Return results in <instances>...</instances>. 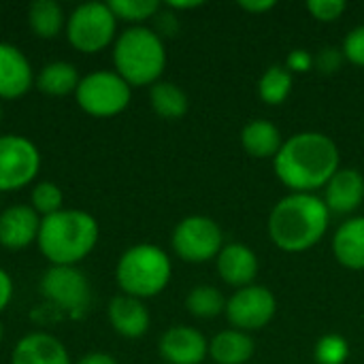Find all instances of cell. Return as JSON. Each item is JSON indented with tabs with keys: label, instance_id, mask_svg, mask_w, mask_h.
<instances>
[{
	"label": "cell",
	"instance_id": "1",
	"mask_svg": "<svg viewBox=\"0 0 364 364\" xmlns=\"http://www.w3.org/2000/svg\"><path fill=\"white\" fill-rule=\"evenodd\" d=\"M339 147L328 134L305 130L284 141L273 158V168L277 179L292 192L316 194L339 171Z\"/></svg>",
	"mask_w": 364,
	"mask_h": 364
},
{
	"label": "cell",
	"instance_id": "2",
	"mask_svg": "<svg viewBox=\"0 0 364 364\" xmlns=\"http://www.w3.org/2000/svg\"><path fill=\"white\" fill-rule=\"evenodd\" d=\"M331 211L316 194L290 192L269 213V237L288 254L307 252L328 232Z\"/></svg>",
	"mask_w": 364,
	"mask_h": 364
},
{
	"label": "cell",
	"instance_id": "3",
	"mask_svg": "<svg viewBox=\"0 0 364 364\" xmlns=\"http://www.w3.org/2000/svg\"><path fill=\"white\" fill-rule=\"evenodd\" d=\"M100 226L83 209H62L41 218L38 250L53 267H75L98 243Z\"/></svg>",
	"mask_w": 364,
	"mask_h": 364
},
{
	"label": "cell",
	"instance_id": "4",
	"mask_svg": "<svg viewBox=\"0 0 364 364\" xmlns=\"http://www.w3.org/2000/svg\"><path fill=\"white\" fill-rule=\"evenodd\" d=\"M113 64L130 87L158 83L166 66L162 36L147 26L126 28L113 43Z\"/></svg>",
	"mask_w": 364,
	"mask_h": 364
},
{
	"label": "cell",
	"instance_id": "5",
	"mask_svg": "<svg viewBox=\"0 0 364 364\" xmlns=\"http://www.w3.org/2000/svg\"><path fill=\"white\" fill-rule=\"evenodd\" d=\"M173 264L168 254L151 243L128 247L115 267V282L124 294L134 299L158 296L171 282Z\"/></svg>",
	"mask_w": 364,
	"mask_h": 364
},
{
	"label": "cell",
	"instance_id": "6",
	"mask_svg": "<svg viewBox=\"0 0 364 364\" xmlns=\"http://www.w3.org/2000/svg\"><path fill=\"white\" fill-rule=\"evenodd\" d=\"M117 17L109 2H83L66 17V36L83 53H96L115 41Z\"/></svg>",
	"mask_w": 364,
	"mask_h": 364
},
{
	"label": "cell",
	"instance_id": "7",
	"mask_svg": "<svg viewBox=\"0 0 364 364\" xmlns=\"http://www.w3.org/2000/svg\"><path fill=\"white\" fill-rule=\"evenodd\" d=\"M75 98L85 113L94 117H113L130 105L132 87L115 70H94L81 77Z\"/></svg>",
	"mask_w": 364,
	"mask_h": 364
},
{
	"label": "cell",
	"instance_id": "8",
	"mask_svg": "<svg viewBox=\"0 0 364 364\" xmlns=\"http://www.w3.org/2000/svg\"><path fill=\"white\" fill-rule=\"evenodd\" d=\"M171 243L181 260L203 264L218 258L224 247V232L209 215H188L175 226Z\"/></svg>",
	"mask_w": 364,
	"mask_h": 364
},
{
	"label": "cell",
	"instance_id": "9",
	"mask_svg": "<svg viewBox=\"0 0 364 364\" xmlns=\"http://www.w3.org/2000/svg\"><path fill=\"white\" fill-rule=\"evenodd\" d=\"M41 171L38 147L21 134H0V192L21 190Z\"/></svg>",
	"mask_w": 364,
	"mask_h": 364
},
{
	"label": "cell",
	"instance_id": "10",
	"mask_svg": "<svg viewBox=\"0 0 364 364\" xmlns=\"http://www.w3.org/2000/svg\"><path fill=\"white\" fill-rule=\"evenodd\" d=\"M41 294L60 309L79 316L92 303V286L77 267H51L41 277Z\"/></svg>",
	"mask_w": 364,
	"mask_h": 364
},
{
	"label": "cell",
	"instance_id": "11",
	"mask_svg": "<svg viewBox=\"0 0 364 364\" xmlns=\"http://www.w3.org/2000/svg\"><path fill=\"white\" fill-rule=\"evenodd\" d=\"M226 318L232 328L250 333L264 328L277 314V299L267 286H245L239 288L226 301Z\"/></svg>",
	"mask_w": 364,
	"mask_h": 364
},
{
	"label": "cell",
	"instance_id": "12",
	"mask_svg": "<svg viewBox=\"0 0 364 364\" xmlns=\"http://www.w3.org/2000/svg\"><path fill=\"white\" fill-rule=\"evenodd\" d=\"M166 364H200L209 354V341L192 326H171L158 343Z\"/></svg>",
	"mask_w": 364,
	"mask_h": 364
},
{
	"label": "cell",
	"instance_id": "13",
	"mask_svg": "<svg viewBox=\"0 0 364 364\" xmlns=\"http://www.w3.org/2000/svg\"><path fill=\"white\" fill-rule=\"evenodd\" d=\"M324 205L335 215H350L364 203V175L358 168H339L324 188Z\"/></svg>",
	"mask_w": 364,
	"mask_h": 364
},
{
	"label": "cell",
	"instance_id": "14",
	"mask_svg": "<svg viewBox=\"0 0 364 364\" xmlns=\"http://www.w3.org/2000/svg\"><path fill=\"white\" fill-rule=\"evenodd\" d=\"M41 218L32 205H11L0 211V245L9 250H23L36 241Z\"/></svg>",
	"mask_w": 364,
	"mask_h": 364
},
{
	"label": "cell",
	"instance_id": "15",
	"mask_svg": "<svg viewBox=\"0 0 364 364\" xmlns=\"http://www.w3.org/2000/svg\"><path fill=\"white\" fill-rule=\"evenodd\" d=\"M215 264H218V273H220L222 282L237 290L252 286V282L256 279L258 269H260L256 252L243 243L224 245L215 258Z\"/></svg>",
	"mask_w": 364,
	"mask_h": 364
},
{
	"label": "cell",
	"instance_id": "16",
	"mask_svg": "<svg viewBox=\"0 0 364 364\" xmlns=\"http://www.w3.org/2000/svg\"><path fill=\"white\" fill-rule=\"evenodd\" d=\"M32 66L26 53L0 41V98H19L32 87Z\"/></svg>",
	"mask_w": 364,
	"mask_h": 364
},
{
	"label": "cell",
	"instance_id": "17",
	"mask_svg": "<svg viewBox=\"0 0 364 364\" xmlns=\"http://www.w3.org/2000/svg\"><path fill=\"white\" fill-rule=\"evenodd\" d=\"M11 364H70V356L58 337L49 333H28L15 343Z\"/></svg>",
	"mask_w": 364,
	"mask_h": 364
},
{
	"label": "cell",
	"instance_id": "18",
	"mask_svg": "<svg viewBox=\"0 0 364 364\" xmlns=\"http://www.w3.org/2000/svg\"><path fill=\"white\" fill-rule=\"evenodd\" d=\"M109 322L113 331L126 339H139L149 331V311L141 299L128 296V294H117L109 301L107 309Z\"/></svg>",
	"mask_w": 364,
	"mask_h": 364
},
{
	"label": "cell",
	"instance_id": "19",
	"mask_svg": "<svg viewBox=\"0 0 364 364\" xmlns=\"http://www.w3.org/2000/svg\"><path fill=\"white\" fill-rule=\"evenodd\" d=\"M337 262L350 271H364V215L346 220L333 237Z\"/></svg>",
	"mask_w": 364,
	"mask_h": 364
},
{
	"label": "cell",
	"instance_id": "20",
	"mask_svg": "<svg viewBox=\"0 0 364 364\" xmlns=\"http://www.w3.org/2000/svg\"><path fill=\"white\" fill-rule=\"evenodd\" d=\"M241 145L252 158H275L284 145L282 130L269 119H252L241 130Z\"/></svg>",
	"mask_w": 364,
	"mask_h": 364
},
{
	"label": "cell",
	"instance_id": "21",
	"mask_svg": "<svg viewBox=\"0 0 364 364\" xmlns=\"http://www.w3.org/2000/svg\"><path fill=\"white\" fill-rule=\"evenodd\" d=\"M254 339L250 333L226 328L209 341V356L215 364H245L254 356Z\"/></svg>",
	"mask_w": 364,
	"mask_h": 364
},
{
	"label": "cell",
	"instance_id": "22",
	"mask_svg": "<svg viewBox=\"0 0 364 364\" xmlns=\"http://www.w3.org/2000/svg\"><path fill=\"white\" fill-rule=\"evenodd\" d=\"M81 77L75 64L66 60L47 62L36 75V87L51 96H66L77 90Z\"/></svg>",
	"mask_w": 364,
	"mask_h": 364
},
{
	"label": "cell",
	"instance_id": "23",
	"mask_svg": "<svg viewBox=\"0 0 364 364\" xmlns=\"http://www.w3.org/2000/svg\"><path fill=\"white\" fill-rule=\"evenodd\" d=\"M149 102H151V109L164 119H181L190 109L188 94L177 83H171V81L154 83L149 90Z\"/></svg>",
	"mask_w": 364,
	"mask_h": 364
},
{
	"label": "cell",
	"instance_id": "24",
	"mask_svg": "<svg viewBox=\"0 0 364 364\" xmlns=\"http://www.w3.org/2000/svg\"><path fill=\"white\" fill-rule=\"evenodd\" d=\"M28 23L41 38H53L62 32L66 17L64 9L55 0H34L28 6Z\"/></svg>",
	"mask_w": 364,
	"mask_h": 364
},
{
	"label": "cell",
	"instance_id": "25",
	"mask_svg": "<svg viewBox=\"0 0 364 364\" xmlns=\"http://www.w3.org/2000/svg\"><path fill=\"white\" fill-rule=\"evenodd\" d=\"M292 85H294V75L286 66L273 64L258 79V96L262 102L277 107L288 100V96L292 94Z\"/></svg>",
	"mask_w": 364,
	"mask_h": 364
},
{
	"label": "cell",
	"instance_id": "26",
	"mask_svg": "<svg viewBox=\"0 0 364 364\" xmlns=\"http://www.w3.org/2000/svg\"><path fill=\"white\" fill-rule=\"evenodd\" d=\"M186 309L194 318L209 320V318H215V316L226 311V296L215 286L203 284V286H196L188 292Z\"/></svg>",
	"mask_w": 364,
	"mask_h": 364
},
{
	"label": "cell",
	"instance_id": "27",
	"mask_svg": "<svg viewBox=\"0 0 364 364\" xmlns=\"http://www.w3.org/2000/svg\"><path fill=\"white\" fill-rule=\"evenodd\" d=\"M109 6L117 19L132 21L136 26H141V21H145V19L156 17L160 11L158 0H111Z\"/></svg>",
	"mask_w": 364,
	"mask_h": 364
},
{
	"label": "cell",
	"instance_id": "28",
	"mask_svg": "<svg viewBox=\"0 0 364 364\" xmlns=\"http://www.w3.org/2000/svg\"><path fill=\"white\" fill-rule=\"evenodd\" d=\"M30 200H32V209L36 213H41L43 218L64 209V194H62L60 186L53 181H38L32 188Z\"/></svg>",
	"mask_w": 364,
	"mask_h": 364
},
{
	"label": "cell",
	"instance_id": "29",
	"mask_svg": "<svg viewBox=\"0 0 364 364\" xmlns=\"http://www.w3.org/2000/svg\"><path fill=\"white\" fill-rule=\"evenodd\" d=\"M314 356L318 364H346L350 358V343L343 335L328 333L316 343Z\"/></svg>",
	"mask_w": 364,
	"mask_h": 364
},
{
	"label": "cell",
	"instance_id": "30",
	"mask_svg": "<svg viewBox=\"0 0 364 364\" xmlns=\"http://www.w3.org/2000/svg\"><path fill=\"white\" fill-rule=\"evenodd\" d=\"M348 4L343 0H307V11L314 19L328 23L337 21L346 13Z\"/></svg>",
	"mask_w": 364,
	"mask_h": 364
},
{
	"label": "cell",
	"instance_id": "31",
	"mask_svg": "<svg viewBox=\"0 0 364 364\" xmlns=\"http://www.w3.org/2000/svg\"><path fill=\"white\" fill-rule=\"evenodd\" d=\"M341 51L350 64L364 68V26H356L354 30L348 32V36L343 38Z\"/></svg>",
	"mask_w": 364,
	"mask_h": 364
},
{
	"label": "cell",
	"instance_id": "32",
	"mask_svg": "<svg viewBox=\"0 0 364 364\" xmlns=\"http://www.w3.org/2000/svg\"><path fill=\"white\" fill-rule=\"evenodd\" d=\"M343 51L337 49V47H324L318 51V55H314V66L324 73V75H331V73H337L343 64Z\"/></svg>",
	"mask_w": 364,
	"mask_h": 364
},
{
	"label": "cell",
	"instance_id": "33",
	"mask_svg": "<svg viewBox=\"0 0 364 364\" xmlns=\"http://www.w3.org/2000/svg\"><path fill=\"white\" fill-rule=\"evenodd\" d=\"M286 68L294 75L309 73L314 68V55L307 49H292L286 58Z\"/></svg>",
	"mask_w": 364,
	"mask_h": 364
},
{
	"label": "cell",
	"instance_id": "34",
	"mask_svg": "<svg viewBox=\"0 0 364 364\" xmlns=\"http://www.w3.org/2000/svg\"><path fill=\"white\" fill-rule=\"evenodd\" d=\"M13 299V279L11 275L0 267V314L6 309V305Z\"/></svg>",
	"mask_w": 364,
	"mask_h": 364
},
{
	"label": "cell",
	"instance_id": "35",
	"mask_svg": "<svg viewBox=\"0 0 364 364\" xmlns=\"http://www.w3.org/2000/svg\"><path fill=\"white\" fill-rule=\"evenodd\" d=\"M156 21H158V34H166V36H173L175 32H177V28H179V23H177V17L173 15V13H160L158 11V15H156Z\"/></svg>",
	"mask_w": 364,
	"mask_h": 364
},
{
	"label": "cell",
	"instance_id": "36",
	"mask_svg": "<svg viewBox=\"0 0 364 364\" xmlns=\"http://www.w3.org/2000/svg\"><path fill=\"white\" fill-rule=\"evenodd\" d=\"M239 6L247 13L258 15V13H267L271 9H275V0H241Z\"/></svg>",
	"mask_w": 364,
	"mask_h": 364
},
{
	"label": "cell",
	"instance_id": "37",
	"mask_svg": "<svg viewBox=\"0 0 364 364\" xmlns=\"http://www.w3.org/2000/svg\"><path fill=\"white\" fill-rule=\"evenodd\" d=\"M75 364H119L111 354L107 352H90L85 356H81Z\"/></svg>",
	"mask_w": 364,
	"mask_h": 364
},
{
	"label": "cell",
	"instance_id": "38",
	"mask_svg": "<svg viewBox=\"0 0 364 364\" xmlns=\"http://www.w3.org/2000/svg\"><path fill=\"white\" fill-rule=\"evenodd\" d=\"M196 6H203V2H200V0H190V2L171 0V2H168V9H175V11H186V9H196Z\"/></svg>",
	"mask_w": 364,
	"mask_h": 364
},
{
	"label": "cell",
	"instance_id": "39",
	"mask_svg": "<svg viewBox=\"0 0 364 364\" xmlns=\"http://www.w3.org/2000/svg\"><path fill=\"white\" fill-rule=\"evenodd\" d=\"M2 337H4V326H2V322H0V341H2Z\"/></svg>",
	"mask_w": 364,
	"mask_h": 364
},
{
	"label": "cell",
	"instance_id": "40",
	"mask_svg": "<svg viewBox=\"0 0 364 364\" xmlns=\"http://www.w3.org/2000/svg\"><path fill=\"white\" fill-rule=\"evenodd\" d=\"M0 115H2V107H0Z\"/></svg>",
	"mask_w": 364,
	"mask_h": 364
},
{
	"label": "cell",
	"instance_id": "41",
	"mask_svg": "<svg viewBox=\"0 0 364 364\" xmlns=\"http://www.w3.org/2000/svg\"><path fill=\"white\" fill-rule=\"evenodd\" d=\"M164 364H166V363H164Z\"/></svg>",
	"mask_w": 364,
	"mask_h": 364
}]
</instances>
